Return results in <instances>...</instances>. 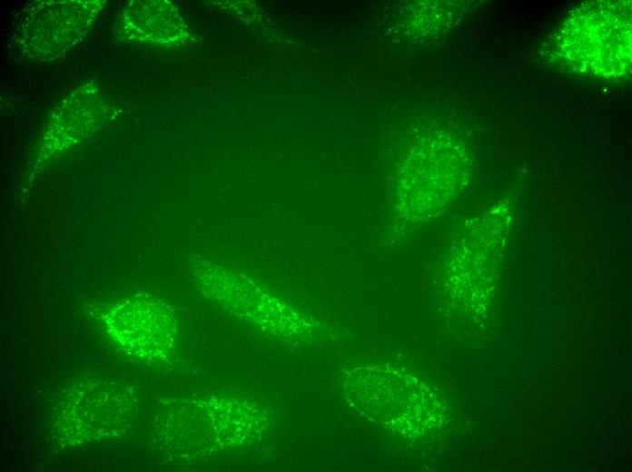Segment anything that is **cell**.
<instances>
[{"label":"cell","mask_w":632,"mask_h":472,"mask_svg":"<svg viewBox=\"0 0 632 472\" xmlns=\"http://www.w3.org/2000/svg\"><path fill=\"white\" fill-rule=\"evenodd\" d=\"M195 275L208 298L266 333L289 338L304 330L305 322L284 301L252 278L203 261L196 265Z\"/></svg>","instance_id":"6da1fadb"},{"label":"cell","mask_w":632,"mask_h":472,"mask_svg":"<svg viewBox=\"0 0 632 472\" xmlns=\"http://www.w3.org/2000/svg\"><path fill=\"white\" fill-rule=\"evenodd\" d=\"M129 319V343L136 354L148 360H162L172 352L176 339V321L161 300L147 298L136 302Z\"/></svg>","instance_id":"7a4b0ae2"}]
</instances>
